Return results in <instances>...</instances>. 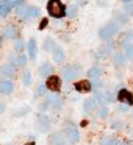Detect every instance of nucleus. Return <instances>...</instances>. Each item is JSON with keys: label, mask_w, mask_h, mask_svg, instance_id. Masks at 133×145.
I'll use <instances>...</instances> for the list:
<instances>
[{"label": "nucleus", "mask_w": 133, "mask_h": 145, "mask_svg": "<svg viewBox=\"0 0 133 145\" xmlns=\"http://www.w3.org/2000/svg\"><path fill=\"white\" fill-rule=\"evenodd\" d=\"M45 8H47L49 16L53 17V19H63V17H66V8L67 7L61 0H47Z\"/></svg>", "instance_id": "nucleus-1"}, {"label": "nucleus", "mask_w": 133, "mask_h": 145, "mask_svg": "<svg viewBox=\"0 0 133 145\" xmlns=\"http://www.w3.org/2000/svg\"><path fill=\"white\" fill-rule=\"evenodd\" d=\"M119 30H120L119 24L111 20V22L105 24V25H102L100 28H99V38H100L102 41H111V39L119 33Z\"/></svg>", "instance_id": "nucleus-2"}, {"label": "nucleus", "mask_w": 133, "mask_h": 145, "mask_svg": "<svg viewBox=\"0 0 133 145\" xmlns=\"http://www.w3.org/2000/svg\"><path fill=\"white\" fill-rule=\"evenodd\" d=\"M80 73H82V66H78V64H67V66H63V69H61V75H63L64 81L67 83L75 81L80 76Z\"/></svg>", "instance_id": "nucleus-3"}, {"label": "nucleus", "mask_w": 133, "mask_h": 145, "mask_svg": "<svg viewBox=\"0 0 133 145\" xmlns=\"http://www.w3.org/2000/svg\"><path fill=\"white\" fill-rule=\"evenodd\" d=\"M94 97H95V100H97L99 106H108L110 103H114V101H116V95H114L110 89H105V88L102 89V91H99Z\"/></svg>", "instance_id": "nucleus-4"}, {"label": "nucleus", "mask_w": 133, "mask_h": 145, "mask_svg": "<svg viewBox=\"0 0 133 145\" xmlns=\"http://www.w3.org/2000/svg\"><path fill=\"white\" fill-rule=\"evenodd\" d=\"M63 133H64V136H66V140L69 142L70 145H77L80 142V131L75 125H72V123H70V125H66L63 129Z\"/></svg>", "instance_id": "nucleus-5"}, {"label": "nucleus", "mask_w": 133, "mask_h": 145, "mask_svg": "<svg viewBox=\"0 0 133 145\" xmlns=\"http://www.w3.org/2000/svg\"><path fill=\"white\" fill-rule=\"evenodd\" d=\"M45 100L49 101V106L55 111L61 109L64 106V98L60 95V92H47L45 94Z\"/></svg>", "instance_id": "nucleus-6"}, {"label": "nucleus", "mask_w": 133, "mask_h": 145, "mask_svg": "<svg viewBox=\"0 0 133 145\" xmlns=\"http://www.w3.org/2000/svg\"><path fill=\"white\" fill-rule=\"evenodd\" d=\"M122 48L127 59L133 61V33H127L122 39Z\"/></svg>", "instance_id": "nucleus-7"}, {"label": "nucleus", "mask_w": 133, "mask_h": 145, "mask_svg": "<svg viewBox=\"0 0 133 145\" xmlns=\"http://www.w3.org/2000/svg\"><path fill=\"white\" fill-rule=\"evenodd\" d=\"M116 100L117 103H125L128 106H133V92L127 88H120L116 94Z\"/></svg>", "instance_id": "nucleus-8"}, {"label": "nucleus", "mask_w": 133, "mask_h": 145, "mask_svg": "<svg viewBox=\"0 0 133 145\" xmlns=\"http://www.w3.org/2000/svg\"><path fill=\"white\" fill-rule=\"evenodd\" d=\"M36 125H38L39 133H49L52 129V120H50V117H49L47 114L41 112L38 116V122H36Z\"/></svg>", "instance_id": "nucleus-9"}, {"label": "nucleus", "mask_w": 133, "mask_h": 145, "mask_svg": "<svg viewBox=\"0 0 133 145\" xmlns=\"http://www.w3.org/2000/svg\"><path fill=\"white\" fill-rule=\"evenodd\" d=\"M45 88L49 92H60L61 91V78L58 75H50L45 78Z\"/></svg>", "instance_id": "nucleus-10"}, {"label": "nucleus", "mask_w": 133, "mask_h": 145, "mask_svg": "<svg viewBox=\"0 0 133 145\" xmlns=\"http://www.w3.org/2000/svg\"><path fill=\"white\" fill-rule=\"evenodd\" d=\"M74 91L77 94H88L92 91V84L91 80H78V81L74 83Z\"/></svg>", "instance_id": "nucleus-11"}, {"label": "nucleus", "mask_w": 133, "mask_h": 145, "mask_svg": "<svg viewBox=\"0 0 133 145\" xmlns=\"http://www.w3.org/2000/svg\"><path fill=\"white\" fill-rule=\"evenodd\" d=\"M39 16H41V8L36 7V5H28L27 10H25V13H24V16H22V19L30 20V22H32V20L38 19Z\"/></svg>", "instance_id": "nucleus-12"}, {"label": "nucleus", "mask_w": 133, "mask_h": 145, "mask_svg": "<svg viewBox=\"0 0 133 145\" xmlns=\"http://www.w3.org/2000/svg\"><path fill=\"white\" fill-rule=\"evenodd\" d=\"M17 70H19V69H17L13 63H5L3 66L0 67V73H2L5 78H10V80L14 78V76L17 75Z\"/></svg>", "instance_id": "nucleus-13"}, {"label": "nucleus", "mask_w": 133, "mask_h": 145, "mask_svg": "<svg viewBox=\"0 0 133 145\" xmlns=\"http://www.w3.org/2000/svg\"><path fill=\"white\" fill-rule=\"evenodd\" d=\"M49 142H50V145H70L69 142L66 140V136H64L63 131L52 133L50 137H49Z\"/></svg>", "instance_id": "nucleus-14"}, {"label": "nucleus", "mask_w": 133, "mask_h": 145, "mask_svg": "<svg viewBox=\"0 0 133 145\" xmlns=\"http://www.w3.org/2000/svg\"><path fill=\"white\" fill-rule=\"evenodd\" d=\"M14 89H16V86L10 78H3L0 81V95H11Z\"/></svg>", "instance_id": "nucleus-15"}, {"label": "nucleus", "mask_w": 133, "mask_h": 145, "mask_svg": "<svg viewBox=\"0 0 133 145\" xmlns=\"http://www.w3.org/2000/svg\"><path fill=\"white\" fill-rule=\"evenodd\" d=\"M10 63H13L17 69H24L27 66V63H28V56L22 53H16L14 56H10Z\"/></svg>", "instance_id": "nucleus-16"}, {"label": "nucleus", "mask_w": 133, "mask_h": 145, "mask_svg": "<svg viewBox=\"0 0 133 145\" xmlns=\"http://www.w3.org/2000/svg\"><path fill=\"white\" fill-rule=\"evenodd\" d=\"M127 63H128V59H127L124 52H116V53L113 55V64H114L116 69H124V67L127 66Z\"/></svg>", "instance_id": "nucleus-17"}, {"label": "nucleus", "mask_w": 133, "mask_h": 145, "mask_svg": "<svg viewBox=\"0 0 133 145\" xmlns=\"http://www.w3.org/2000/svg\"><path fill=\"white\" fill-rule=\"evenodd\" d=\"M27 56H28V59H36V56H38V42L35 38H30L27 42Z\"/></svg>", "instance_id": "nucleus-18"}, {"label": "nucleus", "mask_w": 133, "mask_h": 145, "mask_svg": "<svg viewBox=\"0 0 133 145\" xmlns=\"http://www.w3.org/2000/svg\"><path fill=\"white\" fill-rule=\"evenodd\" d=\"M52 53H53V63L55 64H63L66 61V53H64L63 47H60V45H57Z\"/></svg>", "instance_id": "nucleus-19"}, {"label": "nucleus", "mask_w": 133, "mask_h": 145, "mask_svg": "<svg viewBox=\"0 0 133 145\" xmlns=\"http://www.w3.org/2000/svg\"><path fill=\"white\" fill-rule=\"evenodd\" d=\"M97 108H99V103H97V100H95V97L83 100V111H85V112H92V111H95Z\"/></svg>", "instance_id": "nucleus-20"}, {"label": "nucleus", "mask_w": 133, "mask_h": 145, "mask_svg": "<svg viewBox=\"0 0 133 145\" xmlns=\"http://www.w3.org/2000/svg\"><path fill=\"white\" fill-rule=\"evenodd\" d=\"M39 75H41V78H47V76L53 75V66L50 63H42L39 66Z\"/></svg>", "instance_id": "nucleus-21"}, {"label": "nucleus", "mask_w": 133, "mask_h": 145, "mask_svg": "<svg viewBox=\"0 0 133 145\" xmlns=\"http://www.w3.org/2000/svg\"><path fill=\"white\" fill-rule=\"evenodd\" d=\"M3 36L8 39H13V41H16L17 38H19V31H17V28L14 25H7L3 30Z\"/></svg>", "instance_id": "nucleus-22"}, {"label": "nucleus", "mask_w": 133, "mask_h": 145, "mask_svg": "<svg viewBox=\"0 0 133 145\" xmlns=\"http://www.w3.org/2000/svg\"><path fill=\"white\" fill-rule=\"evenodd\" d=\"M86 75H88V80L102 78V75H103V70H102V67H99V66H92V67H89V69H88Z\"/></svg>", "instance_id": "nucleus-23"}, {"label": "nucleus", "mask_w": 133, "mask_h": 145, "mask_svg": "<svg viewBox=\"0 0 133 145\" xmlns=\"http://www.w3.org/2000/svg\"><path fill=\"white\" fill-rule=\"evenodd\" d=\"M55 47H57V44H55V41H53L52 38H45V41L42 42V50H44L45 53H50V52H53Z\"/></svg>", "instance_id": "nucleus-24"}, {"label": "nucleus", "mask_w": 133, "mask_h": 145, "mask_svg": "<svg viewBox=\"0 0 133 145\" xmlns=\"http://www.w3.org/2000/svg\"><path fill=\"white\" fill-rule=\"evenodd\" d=\"M33 83V73L32 70H25V72L22 73V84L25 86V88H30Z\"/></svg>", "instance_id": "nucleus-25"}, {"label": "nucleus", "mask_w": 133, "mask_h": 145, "mask_svg": "<svg viewBox=\"0 0 133 145\" xmlns=\"http://www.w3.org/2000/svg\"><path fill=\"white\" fill-rule=\"evenodd\" d=\"M91 84H92V92H94V94H97L99 91H102V89L105 88V86H103V81H102V78L91 80Z\"/></svg>", "instance_id": "nucleus-26"}, {"label": "nucleus", "mask_w": 133, "mask_h": 145, "mask_svg": "<svg viewBox=\"0 0 133 145\" xmlns=\"http://www.w3.org/2000/svg\"><path fill=\"white\" fill-rule=\"evenodd\" d=\"M110 128L111 129H114V131H120V129H124L125 128V122L124 120H113V122L110 123Z\"/></svg>", "instance_id": "nucleus-27"}, {"label": "nucleus", "mask_w": 133, "mask_h": 145, "mask_svg": "<svg viewBox=\"0 0 133 145\" xmlns=\"http://www.w3.org/2000/svg\"><path fill=\"white\" fill-rule=\"evenodd\" d=\"M117 144V139L113 137V136H103L100 139V145H116Z\"/></svg>", "instance_id": "nucleus-28"}, {"label": "nucleus", "mask_w": 133, "mask_h": 145, "mask_svg": "<svg viewBox=\"0 0 133 145\" xmlns=\"http://www.w3.org/2000/svg\"><path fill=\"white\" fill-rule=\"evenodd\" d=\"M77 11H78V5H70L66 8V16L74 19V17H77Z\"/></svg>", "instance_id": "nucleus-29"}, {"label": "nucleus", "mask_w": 133, "mask_h": 145, "mask_svg": "<svg viewBox=\"0 0 133 145\" xmlns=\"http://www.w3.org/2000/svg\"><path fill=\"white\" fill-rule=\"evenodd\" d=\"M99 119L100 120H107L108 116H110V109H108V106H99Z\"/></svg>", "instance_id": "nucleus-30"}, {"label": "nucleus", "mask_w": 133, "mask_h": 145, "mask_svg": "<svg viewBox=\"0 0 133 145\" xmlns=\"http://www.w3.org/2000/svg\"><path fill=\"white\" fill-rule=\"evenodd\" d=\"M47 88H45V83H41V84H38V88H36V92L35 95L36 97H45V94H47Z\"/></svg>", "instance_id": "nucleus-31"}, {"label": "nucleus", "mask_w": 133, "mask_h": 145, "mask_svg": "<svg viewBox=\"0 0 133 145\" xmlns=\"http://www.w3.org/2000/svg\"><path fill=\"white\" fill-rule=\"evenodd\" d=\"M24 48H25V44H24V41L20 38H17L16 41H14V52L16 53H22Z\"/></svg>", "instance_id": "nucleus-32"}, {"label": "nucleus", "mask_w": 133, "mask_h": 145, "mask_svg": "<svg viewBox=\"0 0 133 145\" xmlns=\"http://www.w3.org/2000/svg\"><path fill=\"white\" fill-rule=\"evenodd\" d=\"M30 112V106H22V108H19V109H16L14 111V117H24V116H27V114Z\"/></svg>", "instance_id": "nucleus-33"}, {"label": "nucleus", "mask_w": 133, "mask_h": 145, "mask_svg": "<svg viewBox=\"0 0 133 145\" xmlns=\"http://www.w3.org/2000/svg\"><path fill=\"white\" fill-rule=\"evenodd\" d=\"M11 10H13V8L8 7V5L5 3V2H2V3H0V16H2V17H3V16H8Z\"/></svg>", "instance_id": "nucleus-34"}, {"label": "nucleus", "mask_w": 133, "mask_h": 145, "mask_svg": "<svg viewBox=\"0 0 133 145\" xmlns=\"http://www.w3.org/2000/svg\"><path fill=\"white\" fill-rule=\"evenodd\" d=\"M124 14H127V17H133V2L124 3Z\"/></svg>", "instance_id": "nucleus-35"}, {"label": "nucleus", "mask_w": 133, "mask_h": 145, "mask_svg": "<svg viewBox=\"0 0 133 145\" xmlns=\"http://www.w3.org/2000/svg\"><path fill=\"white\" fill-rule=\"evenodd\" d=\"M116 111L119 114H125V112H128V111H130V106H128V105H125V103H119L116 106Z\"/></svg>", "instance_id": "nucleus-36"}, {"label": "nucleus", "mask_w": 133, "mask_h": 145, "mask_svg": "<svg viewBox=\"0 0 133 145\" xmlns=\"http://www.w3.org/2000/svg\"><path fill=\"white\" fill-rule=\"evenodd\" d=\"M3 2L8 5V7H11V8H16L17 5H19L20 2H22V0H3Z\"/></svg>", "instance_id": "nucleus-37"}, {"label": "nucleus", "mask_w": 133, "mask_h": 145, "mask_svg": "<svg viewBox=\"0 0 133 145\" xmlns=\"http://www.w3.org/2000/svg\"><path fill=\"white\" fill-rule=\"evenodd\" d=\"M108 53H110V47H105V48H100V52H99V58H107Z\"/></svg>", "instance_id": "nucleus-38"}, {"label": "nucleus", "mask_w": 133, "mask_h": 145, "mask_svg": "<svg viewBox=\"0 0 133 145\" xmlns=\"http://www.w3.org/2000/svg\"><path fill=\"white\" fill-rule=\"evenodd\" d=\"M49 108V101L45 100L44 103H39V106H38V109H39V112H45V109Z\"/></svg>", "instance_id": "nucleus-39"}, {"label": "nucleus", "mask_w": 133, "mask_h": 145, "mask_svg": "<svg viewBox=\"0 0 133 145\" xmlns=\"http://www.w3.org/2000/svg\"><path fill=\"white\" fill-rule=\"evenodd\" d=\"M47 25H49V19H45V17H44V19L39 22L38 28H39V30H44V28H47Z\"/></svg>", "instance_id": "nucleus-40"}, {"label": "nucleus", "mask_w": 133, "mask_h": 145, "mask_svg": "<svg viewBox=\"0 0 133 145\" xmlns=\"http://www.w3.org/2000/svg\"><path fill=\"white\" fill-rule=\"evenodd\" d=\"M5 111H7V105H5V101L0 100V114H3Z\"/></svg>", "instance_id": "nucleus-41"}, {"label": "nucleus", "mask_w": 133, "mask_h": 145, "mask_svg": "<svg viewBox=\"0 0 133 145\" xmlns=\"http://www.w3.org/2000/svg\"><path fill=\"white\" fill-rule=\"evenodd\" d=\"M116 145H133V144H130V142H120V140H117Z\"/></svg>", "instance_id": "nucleus-42"}, {"label": "nucleus", "mask_w": 133, "mask_h": 145, "mask_svg": "<svg viewBox=\"0 0 133 145\" xmlns=\"http://www.w3.org/2000/svg\"><path fill=\"white\" fill-rule=\"evenodd\" d=\"M25 145H36V144H35V139H32V140H30V142H27Z\"/></svg>", "instance_id": "nucleus-43"}, {"label": "nucleus", "mask_w": 133, "mask_h": 145, "mask_svg": "<svg viewBox=\"0 0 133 145\" xmlns=\"http://www.w3.org/2000/svg\"><path fill=\"white\" fill-rule=\"evenodd\" d=\"M120 2H122V3H132L133 0H120Z\"/></svg>", "instance_id": "nucleus-44"}, {"label": "nucleus", "mask_w": 133, "mask_h": 145, "mask_svg": "<svg viewBox=\"0 0 133 145\" xmlns=\"http://www.w3.org/2000/svg\"><path fill=\"white\" fill-rule=\"evenodd\" d=\"M130 116H132V119H133V109H132V111H130Z\"/></svg>", "instance_id": "nucleus-45"}, {"label": "nucleus", "mask_w": 133, "mask_h": 145, "mask_svg": "<svg viewBox=\"0 0 133 145\" xmlns=\"http://www.w3.org/2000/svg\"><path fill=\"white\" fill-rule=\"evenodd\" d=\"M2 42H3V38H2V36H0V44H2Z\"/></svg>", "instance_id": "nucleus-46"}, {"label": "nucleus", "mask_w": 133, "mask_h": 145, "mask_svg": "<svg viewBox=\"0 0 133 145\" xmlns=\"http://www.w3.org/2000/svg\"><path fill=\"white\" fill-rule=\"evenodd\" d=\"M0 24H2V16H0Z\"/></svg>", "instance_id": "nucleus-47"}, {"label": "nucleus", "mask_w": 133, "mask_h": 145, "mask_svg": "<svg viewBox=\"0 0 133 145\" xmlns=\"http://www.w3.org/2000/svg\"><path fill=\"white\" fill-rule=\"evenodd\" d=\"M2 2H3V0H0V3H2Z\"/></svg>", "instance_id": "nucleus-48"}]
</instances>
